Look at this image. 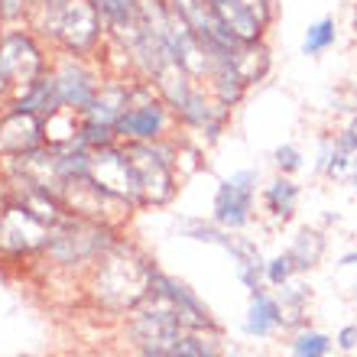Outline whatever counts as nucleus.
Masks as SVG:
<instances>
[{
    "instance_id": "obj_15",
    "label": "nucleus",
    "mask_w": 357,
    "mask_h": 357,
    "mask_svg": "<svg viewBox=\"0 0 357 357\" xmlns=\"http://www.w3.org/2000/svg\"><path fill=\"white\" fill-rule=\"evenodd\" d=\"M296 205H299V185L292 182V176H276L264 188V208L273 221L286 225L296 215Z\"/></svg>"
},
{
    "instance_id": "obj_3",
    "label": "nucleus",
    "mask_w": 357,
    "mask_h": 357,
    "mask_svg": "<svg viewBox=\"0 0 357 357\" xmlns=\"http://www.w3.org/2000/svg\"><path fill=\"white\" fill-rule=\"evenodd\" d=\"M39 29L72 56H91L104 36V20L91 0H36Z\"/></svg>"
},
{
    "instance_id": "obj_22",
    "label": "nucleus",
    "mask_w": 357,
    "mask_h": 357,
    "mask_svg": "<svg viewBox=\"0 0 357 357\" xmlns=\"http://www.w3.org/2000/svg\"><path fill=\"white\" fill-rule=\"evenodd\" d=\"M273 162H276L280 176H296L302 169V150L292 146V143H282V146L273 150Z\"/></svg>"
},
{
    "instance_id": "obj_8",
    "label": "nucleus",
    "mask_w": 357,
    "mask_h": 357,
    "mask_svg": "<svg viewBox=\"0 0 357 357\" xmlns=\"http://www.w3.org/2000/svg\"><path fill=\"white\" fill-rule=\"evenodd\" d=\"M257 185H260L257 169H237L221 178L215 188V202H211V221L225 231H244L254 221Z\"/></svg>"
},
{
    "instance_id": "obj_2",
    "label": "nucleus",
    "mask_w": 357,
    "mask_h": 357,
    "mask_svg": "<svg viewBox=\"0 0 357 357\" xmlns=\"http://www.w3.org/2000/svg\"><path fill=\"white\" fill-rule=\"evenodd\" d=\"M117 241H121V237H117V227H114L111 221H98V218L66 211V218L52 227L49 244L43 254H46L49 264L59 266V270L88 273Z\"/></svg>"
},
{
    "instance_id": "obj_12",
    "label": "nucleus",
    "mask_w": 357,
    "mask_h": 357,
    "mask_svg": "<svg viewBox=\"0 0 357 357\" xmlns=\"http://www.w3.org/2000/svg\"><path fill=\"white\" fill-rule=\"evenodd\" d=\"M43 143H46V123H43V117L26 114V111H13V107L0 117V146L10 156L36 150Z\"/></svg>"
},
{
    "instance_id": "obj_17",
    "label": "nucleus",
    "mask_w": 357,
    "mask_h": 357,
    "mask_svg": "<svg viewBox=\"0 0 357 357\" xmlns=\"http://www.w3.org/2000/svg\"><path fill=\"white\" fill-rule=\"evenodd\" d=\"M309 302H312V289L305 282H286V286H280V305H282L286 328H302L305 325Z\"/></svg>"
},
{
    "instance_id": "obj_18",
    "label": "nucleus",
    "mask_w": 357,
    "mask_h": 357,
    "mask_svg": "<svg viewBox=\"0 0 357 357\" xmlns=\"http://www.w3.org/2000/svg\"><path fill=\"white\" fill-rule=\"evenodd\" d=\"M94 10L101 13L104 26L107 33H123V29H130L140 17V0H91Z\"/></svg>"
},
{
    "instance_id": "obj_26",
    "label": "nucleus",
    "mask_w": 357,
    "mask_h": 357,
    "mask_svg": "<svg viewBox=\"0 0 357 357\" xmlns=\"http://www.w3.org/2000/svg\"><path fill=\"white\" fill-rule=\"evenodd\" d=\"M357 264V250H348V254L338 260V266H354Z\"/></svg>"
},
{
    "instance_id": "obj_16",
    "label": "nucleus",
    "mask_w": 357,
    "mask_h": 357,
    "mask_svg": "<svg viewBox=\"0 0 357 357\" xmlns=\"http://www.w3.org/2000/svg\"><path fill=\"white\" fill-rule=\"evenodd\" d=\"M325 247H328V241H325L321 231H315V227H302L289 244V257H292V264H296V270L299 273L315 270L319 260H321V254H325Z\"/></svg>"
},
{
    "instance_id": "obj_6",
    "label": "nucleus",
    "mask_w": 357,
    "mask_h": 357,
    "mask_svg": "<svg viewBox=\"0 0 357 357\" xmlns=\"http://www.w3.org/2000/svg\"><path fill=\"white\" fill-rule=\"evenodd\" d=\"M137 172L140 205H166L176 195V160L169 143H123Z\"/></svg>"
},
{
    "instance_id": "obj_19",
    "label": "nucleus",
    "mask_w": 357,
    "mask_h": 357,
    "mask_svg": "<svg viewBox=\"0 0 357 357\" xmlns=\"http://www.w3.org/2000/svg\"><path fill=\"white\" fill-rule=\"evenodd\" d=\"M331 348H335V338H331V335L302 325V328H296V335H292V341H289V357H328Z\"/></svg>"
},
{
    "instance_id": "obj_4",
    "label": "nucleus",
    "mask_w": 357,
    "mask_h": 357,
    "mask_svg": "<svg viewBox=\"0 0 357 357\" xmlns=\"http://www.w3.org/2000/svg\"><path fill=\"white\" fill-rule=\"evenodd\" d=\"M169 104L162 101L156 85L146 78H137V82H130V104L121 114L114 133L121 143H156L169 130Z\"/></svg>"
},
{
    "instance_id": "obj_28",
    "label": "nucleus",
    "mask_w": 357,
    "mask_h": 357,
    "mask_svg": "<svg viewBox=\"0 0 357 357\" xmlns=\"http://www.w3.org/2000/svg\"><path fill=\"white\" fill-rule=\"evenodd\" d=\"M3 188H7V182H3V178H0V198H3Z\"/></svg>"
},
{
    "instance_id": "obj_27",
    "label": "nucleus",
    "mask_w": 357,
    "mask_h": 357,
    "mask_svg": "<svg viewBox=\"0 0 357 357\" xmlns=\"http://www.w3.org/2000/svg\"><path fill=\"white\" fill-rule=\"evenodd\" d=\"M351 185H354V195H357V172H354V176H351Z\"/></svg>"
},
{
    "instance_id": "obj_10",
    "label": "nucleus",
    "mask_w": 357,
    "mask_h": 357,
    "mask_svg": "<svg viewBox=\"0 0 357 357\" xmlns=\"http://www.w3.org/2000/svg\"><path fill=\"white\" fill-rule=\"evenodd\" d=\"M46 72L49 62L43 56V49H39V43L29 33L13 29L7 36H0V75L7 78V85L13 91H23Z\"/></svg>"
},
{
    "instance_id": "obj_23",
    "label": "nucleus",
    "mask_w": 357,
    "mask_h": 357,
    "mask_svg": "<svg viewBox=\"0 0 357 357\" xmlns=\"http://www.w3.org/2000/svg\"><path fill=\"white\" fill-rule=\"evenodd\" d=\"M335 348L344 354H357V325H341L335 335Z\"/></svg>"
},
{
    "instance_id": "obj_21",
    "label": "nucleus",
    "mask_w": 357,
    "mask_h": 357,
    "mask_svg": "<svg viewBox=\"0 0 357 357\" xmlns=\"http://www.w3.org/2000/svg\"><path fill=\"white\" fill-rule=\"evenodd\" d=\"M296 276H299V270H296V264H292L289 250H282V254H276V257H266V264H264V286L280 289V286L292 282Z\"/></svg>"
},
{
    "instance_id": "obj_9",
    "label": "nucleus",
    "mask_w": 357,
    "mask_h": 357,
    "mask_svg": "<svg viewBox=\"0 0 357 357\" xmlns=\"http://www.w3.org/2000/svg\"><path fill=\"white\" fill-rule=\"evenodd\" d=\"M49 75H52V85H56L59 107L72 114H85L98 88H101V78L88 66V59L72 56V52H66L56 66H49Z\"/></svg>"
},
{
    "instance_id": "obj_13",
    "label": "nucleus",
    "mask_w": 357,
    "mask_h": 357,
    "mask_svg": "<svg viewBox=\"0 0 357 357\" xmlns=\"http://www.w3.org/2000/svg\"><path fill=\"white\" fill-rule=\"evenodd\" d=\"M208 3L215 7L221 23H225L241 43H260V39H264V29L270 20H266L250 0H208Z\"/></svg>"
},
{
    "instance_id": "obj_25",
    "label": "nucleus",
    "mask_w": 357,
    "mask_h": 357,
    "mask_svg": "<svg viewBox=\"0 0 357 357\" xmlns=\"http://www.w3.org/2000/svg\"><path fill=\"white\" fill-rule=\"evenodd\" d=\"M338 137H341V140H344V143H348L351 150L357 153V114H354V117H351V123H348V127H344V130L338 133Z\"/></svg>"
},
{
    "instance_id": "obj_14",
    "label": "nucleus",
    "mask_w": 357,
    "mask_h": 357,
    "mask_svg": "<svg viewBox=\"0 0 357 357\" xmlns=\"http://www.w3.org/2000/svg\"><path fill=\"white\" fill-rule=\"evenodd\" d=\"M282 328H286V321H282L280 296L266 292L264 286L250 292L247 315H244V335H247V338L266 341V338H273V335H276V331H282Z\"/></svg>"
},
{
    "instance_id": "obj_11",
    "label": "nucleus",
    "mask_w": 357,
    "mask_h": 357,
    "mask_svg": "<svg viewBox=\"0 0 357 357\" xmlns=\"http://www.w3.org/2000/svg\"><path fill=\"white\" fill-rule=\"evenodd\" d=\"M150 292L153 296H160V299L176 312L178 319H182V325H188V328L221 331V325H218V319L205 305V299H202L188 282L169 276V273L160 270V266H153V273H150Z\"/></svg>"
},
{
    "instance_id": "obj_1",
    "label": "nucleus",
    "mask_w": 357,
    "mask_h": 357,
    "mask_svg": "<svg viewBox=\"0 0 357 357\" xmlns=\"http://www.w3.org/2000/svg\"><path fill=\"white\" fill-rule=\"evenodd\" d=\"M153 260L130 241H117L98 264L88 270V292L101 309L127 315L150 292Z\"/></svg>"
},
{
    "instance_id": "obj_20",
    "label": "nucleus",
    "mask_w": 357,
    "mask_h": 357,
    "mask_svg": "<svg viewBox=\"0 0 357 357\" xmlns=\"http://www.w3.org/2000/svg\"><path fill=\"white\" fill-rule=\"evenodd\" d=\"M335 39H338L335 17H321V20H315V23H309V29H305V36H302V52L312 59H319L335 46Z\"/></svg>"
},
{
    "instance_id": "obj_29",
    "label": "nucleus",
    "mask_w": 357,
    "mask_h": 357,
    "mask_svg": "<svg viewBox=\"0 0 357 357\" xmlns=\"http://www.w3.org/2000/svg\"><path fill=\"white\" fill-rule=\"evenodd\" d=\"M354 299H357V282H354Z\"/></svg>"
},
{
    "instance_id": "obj_24",
    "label": "nucleus",
    "mask_w": 357,
    "mask_h": 357,
    "mask_svg": "<svg viewBox=\"0 0 357 357\" xmlns=\"http://www.w3.org/2000/svg\"><path fill=\"white\" fill-rule=\"evenodd\" d=\"M26 13V0H0V20H20Z\"/></svg>"
},
{
    "instance_id": "obj_5",
    "label": "nucleus",
    "mask_w": 357,
    "mask_h": 357,
    "mask_svg": "<svg viewBox=\"0 0 357 357\" xmlns=\"http://www.w3.org/2000/svg\"><path fill=\"white\" fill-rule=\"evenodd\" d=\"M88 182L98 192H104L107 198H114V202H123L130 208H143L137 172H133V162L121 140L91 146V153H88Z\"/></svg>"
},
{
    "instance_id": "obj_7",
    "label": "nucleus",
    "mask_w": 357,
    "mask_h": 357,
    "mask_svg": "<svg viewBox=\"0 0 357 357\" xmlns=\"http://www.w3.org/2000/svg\"><path fill=\"white\" fill-rule=\"evenodd\" d=\"M52 234V225L10 195L0 205V254L3 257H33L43 254Z\"/></svg>"
}]
</instances>
